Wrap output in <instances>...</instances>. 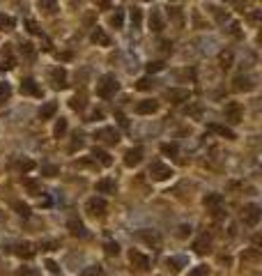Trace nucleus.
Segmentation results:
<instances>
[{"label": "nucleus", "instance_id": "obj_1", "mask_svg": "<svg viewBox=\"0 0 262 276\" xmlns=\"http://www.w3.org/2000/svg\"><path fill=\"white\" fill-rule=\"evenodd\" d=\"M118 78H115L113 74H104L99 81H97V95L101 97V99H110V97L118 92Z\"/></svg>", "mask_w": 262, "mask_h": 276}, {"label": "nucleus", "instance_id": "obj_2", "mask_svg": "<svg viewBox=\"0 0 262 276\" xmlns=\"http://www.w3.org/2000/svg\"><path fill=\"white\" fill-rule=\"evenodd\" d=\"M175 173H173V168L170 166H166L163 161H154L152 166H149V177L152 180H157V182H166V180H170Z\"/></svg>", "mask_w": 262, "mask_h": 276}, {"label": "nucleus", "instance_id": "obj_3", "mask_svg": "<svg viewBox=\"0 0 262 276\" xmlns=\"http://www.w3.org/2000/svg\"><path fill=\"white\" fill-rule=\"evenodd\" d=\"M260 216H262V212H260V207L255 205V203H251V205H244V210H242V221L246 223V226H257L260 223Z\"/></svg>", "mask_w": 262, "mask_h": 276}, {"label": "nucleus", "instance_id": "obj_4", "mask_svg": "<svg viewBox=\"0 0 262 276\" xmlns=\"http://www.w3.org/2000/svg\"><path fill=\"white\" fill-rule=\"evenodd\" d=\"M223 115H226V120H228V122H233V125L242 122V115H244L242 104H239V101H228L226 108H223Z\"/></svg>", "mask_w": 262, "mask_h": 276}, {"label": "nucleus", "instance_id": "obj_5", "mask_svg": "<svg viewBox=\"0 0 262 276\" xmlns=\"http://www.w3.org/2000/svg\"><path fill=\"white\" fill-rule=\"evenodd\" d=\"M49 78H51V86H53L55 90H64V88H67V69H64V67H53Z\"/></svg>", "mask_w": 262, "mask_h": 276}, {"label": "nucleus", "instance_id": "obj_6", "mask_svg": "<svg viewBox=\"0 0 262 276\" xmlns=\"http://www.w3.org/2000/svg\"><path fill=\"white\" fill-rule=\"evenodd\" d=\"M85 210H88V214H92V216H104L106 214V201L94 196L85 203Z\"/></svg>", "mask_w": 262, "mask_h": 276}, {"label": "nucleus", "instance_id": "obj_7", "mask_svg": "<svg viewBox=\"0 0 262 276\" xmlns=\"http://www.w3.org/2000/svg\"><path fill=\"white\" fill-rule=\"evenodd\" d=\"M94 136H97V138H101L104 143H108V145H115V143L120 141V131L115 129V127H104V129H99Z\"/></svg>", "mask_w": 262, "mask_h": 276}, {"label": "nucleus", "instance_id": "obj_8", "mask_svg": "<svg viewBox=\"0 0 262 276\" xmlns=\"http://www.w3.org/2000/svg\"><path fill=\"white\" fill-rule=\"evenodd\" d=\"M140 161H143V147H131V150H127V154H124V166L134 168Z\"/></svg>", "mask_w": 262, "mask_h": 276}, {"label": "nucleus", "instance_id": "obj_9", "mask_svg": "<svg viewBox=\"0 0 262 276\" xmlns=\"http://www.w3.org/2000/svg\"><path fill=\"white\" fill-rule=\"evenodd\" d=\"M21 92L28 95V97H42V88L37 86V81H32V78L21 81Z\"/></svg>", "mask_w": 262, "mask_h": 276}, {"label": "nucleus", "instance_id": "obj_10", "mask_svg": "<svg viewBox=\"0 0 262 276\" xmlns=\"http://www.w3.org/2000/svg\"><path fill=\"white\" fill-rule=\"evenodd\" d=\"M233 88L237 92H248V90H253V81L248 78V76H244V74H239V76H235V81H233Z\"/></svg>", "mask_w": 262, "mask_h": 276}, {"label": "nucleus", "instance_id": "obj_11", "mask_svg": "<svg viewBox=\"0 0 262 276\" xmlns=\"http://www.w3.org/2000/svg\"><path fill=\"white\" fill-rule=\"evenodd\" d=\"M129 260H131V265H134V267H138L140 271H145L149 267V258L143 256L140 251H131V253H129Z\"/></svg>", "mask_w": 262, "mask_h": 276}, {"label": "nucleus", "instance_id": "obj_12", "mask_svg": "<svg viewBox=\"0 0 262 276\" xmlns=\"http://www.w3.org/2000/svg\"><path fill=\"white\" fill-rule=\"evenodd\" d=\"M157 108H159V104L154 99H143L138 106H136V113H138V115H152Z\"/></svg>", "mask_w": 262, "mask_h": 276}, {"label": "nucleus", "instance_id": "obj_13", "mask_svg": "<svg viewBox=\"0 0 262 276\" xmlns=\"http://www.w3.org/2000/svg\"><path fill=\"white\" fill-rule=\"evenodd\" d=\"M209 244H212V240H209V235L205 232V235H200L198 240L193 242V251L200 253V256H205V253L209 251Z\"/></svg>", "mask_w": 262, "mask_h": 276}, {"label": "nucleus", "instance_id": "obj_14", "mask_svg": "<svg viewBox=\"0 0 262 276\" xmlns=\"http://www.w3.org/2000/svg\"><path fill=\"white\" fill-rule=\"evenodd\" d=\"M67 230H69L74 237H85V235H88V230H85V226H83V221H81V219H69Z\"/></svg>", "mask_w": 262, "mask_h": 276}, {"label": "nucleus", "instance_id": "obj_15", "mask_svg": "<svg viewBox=\"0 0 262 276\" xmlns=\"http://www.w3.org/2000/svg\"><path fill=\"white\" fill-rule=\"evenodd\" d=\"M207 129L212 131V134H218V136H223V138H228V141H235V138H237L233 129H228V127H223V125H207Z\"/></svg>", "mask_w": 262, "mask_h": 276}, {"label": "nucleus", "instance_id": "obj_16", "mask_svg": "<svg viewBox=\"0 0 262 276\" xmlns=\"http://www.w3.org/2000/svg\"><path fill=\"white\" fill-rule=\"evenodd\" d=\"M149 28H152L154 32H161L163 28H166V23H163V16L159 10H152V14H149Z\"/></svg>", "mask_w": 262, "mask_h": 276}, {"label": "nucleus", "instance_id": "obj_17", "mask_svg": "<svg viewBox=\"0 0 262 276\" xmlns=\"http://www.w3.org/2000/svg\"><path fill=\"white\" fill-rule=\"evenodd\" d=\"M166 97H168L170 101H175V104H179V101H189L191 92H189V90H177V88H173V90H166Z\"/></svg>", "mask_w": 262, "mask_h": 276}, {"label": "nucleus", "instance_id": "obj_18", "mask_svg": "<svg viewBox=\"0 0 262 276\" xmlns=\"http://www.w3.org/2000/svg\"><path fill=\"white\" fill-rule=\"evenodd\" d=\"M92 42L94 44H99V46H110V37L106 35V30L104 28H99V25L92 30Z\"/></svg>", "mask_w": 262, "mask_h": 276}, {"label": "nucleus", "instance_id": "obj_19", "mask_svg": "<svg viewBox=\"0 0 262 276\" xmlns=\"http://www.w3.org/2000/svg\"><path fill=\"white\" fill-rule=\"evenodd\" d=\"M55 113H58V104H55V101H49V104H44L40 108V117H42V120H51Z\"/></svg>", "mask_w": 262, "mask_h": 276}, {"label": "nucleus", "instance_id": "obj_20", "mask_svg": "<svg viewBox=\"0 0 262 276\" xmlns=\"http://www.w3.org/2000/svg\"><path fill=\"white\" fill-rule=\"evenodd\" d=\"M92 156H94V159H97V161H99L101 166H106V168H108V166L113 164V159H110V154H108V152H106V150H101V147H94V150H92Z\"/></svg>", "mask_w": 262, "mask_h": 276}, {"label": "nucleus", "instance_id": "obj_21", "mask_svg": "<svg viewBox=\"0 0 262 276\" xmlns=\"http://www.w3.org/2000/svg\"><path fill=\"white\" fill-rule=\"evenodd\" d=\"M19 51H21V55H23V58H25V60H28V62H32V60H35V58H37V49H35V46H32V44H30V42H25V44H21V46H19Z\"/></svg>", "mask_w": 262, "mask_h": 276}, {"label": "nucleus", "instance_id": "obj_22", "mask_svg": "<svg viewBox=\"0 0 262 276\" xmlns=\"http://www.w3.org/2000/svg\"><path fill=\"white\" fill-rule=\"evenodd\" d=\"M97 191H99V193H115V180H110V177L99 180L97 182Z\"/></svg>", "mask_w": 262, "mask_h": 276}, {"label": "nucleus", "instance_id": "obj_23", "mask_svg": "<svg viewBox=\"0 0 262 276\" xmlns=\"http://www.w3.org/2000/svg\"><path fill=\"white\" fill-rule=\"evenodd\" d=\"M16 253H19L21 258H25V260H30V258L35 256V246L30 244V242H23V244L16 246Z\"/></svg>", "mask_w": 262, "mask_h": 276}, {"label": "nucleus", "instance_id": "obj_24", "mask_svg": "<svg viewBox=\"0 0 262 276\" xmlns=\"http://www.w3.org/2000/svg\"><path fill=\"white\" fill-rule=\"evenodd\" d=\"M3 60H5V65H3V69H12V67L16 65V60H14V53H12V49H10V44H5L3 46Z\"/></svg>", "mask_w": 262, "mask_h": 276}, {"label": "nucleus", "instance_id": "obj_25", "mask_svg": "<svg viewBox=\"0 0 262 276\" xmlns=\"http://www.w3.org/2000/svg\"><path fill=\"white\" fill-rule=\"evenodd\" d=\"M184 113H186L189 117H196V120H200V117H203V106H200V104H189L186 108H184Z\"/></svg>", "mask_w": 262, "mask_h": 276}, {"label": "nucleus", "instance_id": "obj_26", "mask_svg": "<svg viewBox=\"0 0 262 276\" xmlns=\"http://www.w3.org/2000/svg\"><path fill=\"white\" fill-rule=\"evenodd\" d=\"M14 25H16L14 16H10V14H3V12H0V30H12Z\"/></svg>", "mask_w": 262, "mask_h": 276}, {"label": "nucleus", "instance_id": "obj_27", "mask_svg": "<svg viewBox=\"0 0 262 276\" xmlns=\"http://www.w3.org/2000/svg\"><path fill=\"white\" fill-rule=\"evenodd\" d=\"M69 106H71L74 110H83V108H85V92H81V95H74V97H71Z\"/></svg>", "mask_w": 262, "mask_h": 276}, {"label": "nucleus", "instance_id": "obj_28", "mask_svg": "<svg viewBox=\"0 0 262 276\" xmlns=\"http://www.w3.org/2000/svg\"><path fill=\"white\" fill-rule=\"evenodd\" d=\"M221 203H223L221 193H207V196H205V205L207 207H218Z\"/></svg>", "mask_w": 262, "mask_h": 276}, {"label": "nucleus", "instance_id": "obj_29", "mask_svg": "<svg viewBox=\"0 0 262 276\" xmlns=\"http://www.w3.org/2000/svg\"><path fill=\"white\" fill-rule=\"evenodd\" d=\"M161 152L166 156H177L179 147H177V143H161Z\"/></svg>", "mask_w": 262, "mask_h": 276}, {"label": "nucleus", "instance_id": "obj_30", "mask_svg": "<svg viewBox=\"0 0 262 276\" xmlns=\"http://www.w3.org/2000/svg\"><path fill=\"white\" fill-rule=\"evenodd\" d=\"M218 62H221L223 69H230V67H233V53H230V51H223V53L218 55Z\"/></svg>", "mask_w": 262, "mask_h": 276}, {"label": "nucleus", "instance_id": "obj_31", "mask_svg": "<svg viewBox=\"0 0 262 276\" xmlns=\"http://www.w3.org/2000/svg\"><path fill=\"white\" fill-rule=\"evenodd\" d=\"M166 265H168V269L173 267V271H179L182 269V265H186V258H168Z\"/></svg>", "mask_w": 262, "mask_h": 276}, {"label": "nucleus", "instance_id": "obj_32", "mask_svg": "<svg viewBox=\"0 0 262 276\" xmlns=\"http://www.w3.org/2000/svg\"><path fill=\"white\" fill-rule=\"evenodd\" d=\"M60 173V168L55 164H44L42 166V175H46V177H55Z\"/></svg>", "mask_w": 262, "mask_h": 276}, {"label": "nucleus", "instance_id": "obj_33", "mask_svg": "<svg viewBox=\"0 0 262 276\" xmlns=\"http://www.w3.org/2000/svg\"><path fill=\"white\" fill-rule=\"evenodd\" d=\"M53 134L58 136V138H62V136L67 134V120H64V117H60V120H58V125H55Z\"/></svg>", "mask_w": 262, "mask_h": 276}, {"label": "nucleus", "instance_id": "obj_34", "mask_svg": "<svg viewBox=\"0 0 262 276\" xmlns=\"http://www.w3.org/2000/svg\"><path fill=\"white\" fill-rule=\"evenodd\" d=\"M23 184H25V186H28V191H30V193H40V191H42L40 182H35V180H30V177H23Z\"/></svg>", "mask_w": 262, "mask_h": 276}, {"label": "nucleus", "instance_id": "obj_35", "mask_svg": "<svg viewBox=\"0 0 262 276\" xmlns=\"http://www.w3.org/2000/svg\"><path fill=\"white\" fill-rule=\"evenodd\" d=\"M25 30H28L30 35H42V30H40V23H37V21H32V19H28V21H25Z\"/></svg>", "mask_w": 262, "mask_h": 276}, {"label": "nucleus", "instance_id": "obj_36", "mask_svg": "<svg viewBox=\"0 0 262 276\" xmlns=\"http://www.w3.org/2000/svg\"><path fill=\"white\" fill-rule=\"evenodd\" d=\"M12 97V88H10V83H0V104L3 101H7Z\"/></svg>", "mask_w": 262, "mask_h": 276}, {"label": "nucleus", "instance_id": "obj_37", "mask_svg": "<svg viewBox=\"0 0 262 276\" xmlns=\"http://www.w3.org/2000/svg\"><path fill=\"white\" fill-rule=\"evenodd\" d=\"M152 86H154V81L147 78V76H145V78H138V81H136V90H149Z\"/></svg>", "mask_w": 262, "mask_h": 276}, {"label": "nucleus", "instance_id": "obj_38", "mask_svg": "<svg viewBox=\"0 0 262 276\" xmlns=\"http://www.w3.org/2000/svg\"><path fill=\"white\" fill-rule=\"evenodd\" d=\"M189 276H209V267L207 265H200V267H193L189 271Z\"/></svg>", "mask_w": 262, "mask_h": 276}, {"label": "nucleus", "instance_id": "obj_39", "mask_svg": "<svg viewBox=\"0 0 262 276\" xmlns=\"http://www.w3.org/2000/svg\"><path fill=\"white\" fill-rule=\"evenodd\" d=\"M14 210L19 212V214L23 216V219H28V216H30V207L25 205V203H19V201H16V203H14Z\"/></svg>", "mask_w": 262, "mask_h": 276}, {"label": "nucleus", "instance_id": "obj_40", "mask_svg": "<svg viewBox=\"0 0 262 276\" xmlns=\"http://www.w3.org/2000/svg\"><path fill=\"white\" fill-rule=\"evenodd\" d=\"M32 168H35V161H30V159H21L19 161V171L21 173H30Z\"/></svg>", "mask_w": 262, "mask_h": 276}, {"label": "nucleus", "instance_id": "obj_41", "mask_svg": "<svg viewBox=\"0 0 262 276\" xmlns=\"http://www.w3.org/2000/svg\"><path fill=\"white\" fill-rule=\"evenodd\" d=\"M104 249H106L108 256H118V253H120V244H118V242H106Z\"/></svg>", "mask_w": 262, "mask_h": 276}, {"label": "nucleus", "instance_id": "obj_42", "mask_svg": "<svg viewBox=\"0 0 262 276\" xmlns=\"http://www.w3.org/2000/svg\"><path fill=\"white\" fill-rule=\"evenodd\" d=\"M42 10H46L49 12V14H53L55 10H58V3H55V0H42Z\"/></svg>", "mask_w": 262, "mask_h": 276}, {"label": "nucleus", "instance_id": "obj_43", "mask_svg": "<svg viewBox=\"0 0 262 276\" xmlns=\"http://www.w3.org/2000/svg\"><path fill=\"white\" fill-rule=\"evenodd\" d=\"M131 23H134V28H140V23H143V14H140V10H131Z\"/></svg>", "mask_w": 262, "mask_h": 276}, {"label": "nucleus", "instance_id": "obj_44", "mask_svg": "<svg viewBox=\"0 0 262 276\" xmlns=\"http://www.w3.org/2000/svg\"><path fill=\"white\" fill-rule=\"evenodd\" d=\"M81 276H101V267L99 265H90L85 271H81Z\"/></svg>", "mask_w": 262, "mask_h": 276}, {"label": "nucleus", "instance_id": "obj_45", "mask_svg": "<svg viewBox=\"0 0 262 276\" xmlns=\"http://www.w3.org/2000/svg\"><path fill=\"white\" fill-rule=\"evenodd\" d=\"M168 16H170V19H173L177 25H182V14H179L177 7H168Z\"/></svg>", "mask_w": 262, "mask_h": 276}, {"label": "nucleus", "instance_id": "obj_46", "mask_svg": "<svg viewBox=\"0 0 262 276\" xmlns=\"http://www.w3.org/2000/svg\"><path fill=\"white\" fill-rule=\"evenodd\" d=\"M163 67H166V65H163V62H161V60H154V62H147V71H149V74H157V71H161V69H163Z\"/></svg>", "mask_w": 262, "mask_h": 276}, {"label": "nucleus", "instance_id": "obj_47", "mask_svg": "<svg viewBox=\"0 0 262 276\" xmlns=\"http://www.w3.org/2000/svg\"><path fill=\"white\" fill-rule=\"evenodd\" d=\"M138 237H140V240L154 242V244H157V242H159V235H157V232H145V230H140V232H138Z\"/></svg>", "mask_w": 262, "mask_h": 276}, {"label": "nucleus", "instance_id": "obj_48", "mask_svg": "<svg viewBox=\"0 0 262 276\" xmlns=\"http://www.w3.org/2000/svg\"><path fill=\"white\" fill-rule=\"evenodd\" d=\"M122 21H124V14H122V12H115V14L110 16V23H113L115 28H122Z\"/></svg>", "mask_w": 262, "mask_h": 276}, {"label": "nucleus", "instance_id": "obj_49", "mask_svg": "<svg viewBox=\"0 0 262 276\" xmlns=\"http://www.w3.org/2000/svg\"><path fill=\"white\" fill-rule=\"evenodd\" d=\"M115 117H118V122H120V127H122V129H129V120H127V115H124V113H115Z\"/></svg>", "mask_w": 262, "mask_h": 276}, {"label": "nucleus", "instance_id": "obj_50", "mask_svg": "<svg viewBox=\"0 0 262 276\" xmlns=\"http://www.w3.org/2000/svg\"><path fill=\"white\" fill-rule=\"evenodd\" d=\"M46 269H49L51 274H60V267H58V262H53V260H46Z\"/></svg>", "mask_w": 262, "mask_h": 276}, {"label": "nucleus", "instance_id": "obj_51", "mask_svg": "<svg viewBox=\"0 0 262 276\" xmlns=\"http://www.w3.org/2000/svg\"><path fill=\"white\" fill-rule=\"evenodd\" d=\"M110 5H113V0H97V7H99V10H110Z\"/></svg>", "mask_w": 262, "mask_h": 276}, {"label": "nucleus", "instance_id": "obj_52", "mask_svg": "<svg viewBox=\"0 0 262 276\" xmlns=\"http://www.w3.org/2000/svg\"><path fill=\"white\" fill-rule=\"evenodd\" d=\"M230 35H233V37H242V30H239V23H230Z\"/></svg>", "mask_w": 262, "mask_h": 276}, {"label": "nucleus", "instance_id": "obj_53", "mask_svg": "<svg viewBox=\"0 0 262 276\" xmlns=\"http://www.w3.org/2000/svg\"><path fill=\"white\" fill-rule=\"evenodd\" d=\"M16 276H37V271H32V269H28V267H23V269L16 271Z\"/></svg>", "mask_w": 262, "mask_h": 276}, {"label": "nucleus", "instance_id": "obj_54", "mask_svg": "<svg viewBox=\"0 0 262 276\" xmlns=\"http://www.w3.org/2000/svg\"><path fill=\"white\" fill-rule=\"evenodd\" d=\"M214 14H216V21H218V23H226V21H228V14H223L221 10H214Z\"/></svg>", "mask_w": 262, "mask_h": 276}, {"label": "nucleus", "instance_id": "obj_55", "mask_svg": "<svg viewBox=\"0 0 262 276\" xmlns=\"http://www.w3.org/2000/svg\"><path fill=\"white\" fill-rule=\"evenodd\" d=\"M191 232V226H179V237H186Z\"/></svg>", "mask_w": 262, "mask_h": 276}, {"label": "nucleus", "instance_id": "obj_56", "mask_svg": "<svg viewBox=\"0 0 262 276\" xmlns=\"http://www.w3.org/2000/svg\"><path fill=\"white\" fill-rule=\"evenodd\" d=\"M55 246H58L55 242H46V244H42V249H44V251H53Z\"/></svg>", "mask_w": 262, "mask_h": 276}, {"label": "nucleus", "instance_id": "obj_57", "mask_svg": "<svg viewBox=\"0 0 262 276\" xmlns=\"http://www.w3.org/2000/svg\"><path fill=\"white\" fill-rule=\"evenodd\" d=\"M101 117H104V113H101V110H94V113H92V117H90V120H101Z\"/></svg>", "mask_w": 262, "mask_h": 276}, {"label": "nucleus", "instance_id": "obj_58", "mask_svg": "<svg viewBox=\"0 0 262 276\" xmlns=\"http://www.w3.org/2000/svg\"><path fill=\"white\" fill-rule=\"evenodd\" d=\"M42 49H44V51H51V40H49V37H44V46H42Z\"/></svg>", "mask_w": 262, "mask_h": 276}, {"label": "nucleus", "instance_id": "obj_59", "mask_svg": "<svg viewBox=\"0 0 262 276\" xmlns=\"http://www.w3.org/2000/svg\"><path fill=\"white\" fill-rule=\"evenodd\" d=\"M58 58H60V60H71V53H60Z\"/></svg>", "mask_w": 262, "mask_h": 276}, {"label": "nucleus", "instance_id": "obj_60", "mask_svg": "<svg viewBox=\"0 0 262 276\" xmlns=\"http://www.w3.org/2000/svg\"><path fill=\"white\" fill-rule=\"evenodd\" d=\"M145 3H152V0H145Z\"/></svg>", "mask_w": 262, "mask_h": 276}, {"label": "nucleus", "instance_id": "obj_61", "mask_svg": "<svg viewBox=\"0 0 262 276\" xmlns=\"http://www.w3.org/2000/svg\"><path fill=\"white\" fill-rule=\"evenodd\" d=\"M0 69H3V65H0Z\"/></svg>", "mask_w": 262, "mask_h": 276}]
</instances>
